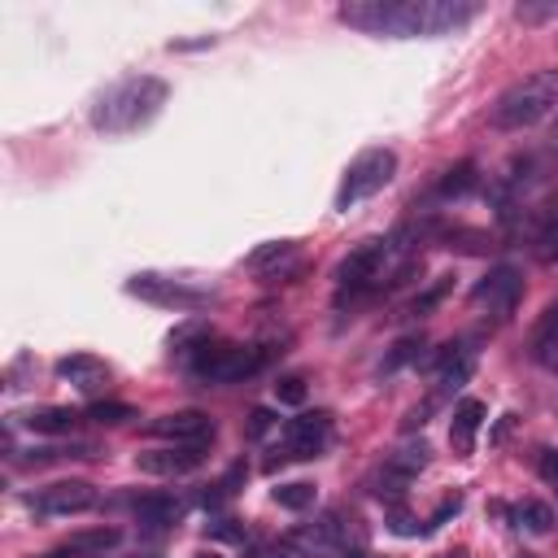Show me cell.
<instances>
[{
  "instance_id": "obj_32",
  "label": "cell",
  "mask_w": 558,
  "mask_h": 558,
  "mask_svg": "<svg viewBox=\"0 0 558 558\" xmlns=\"http://www.w3.org/2000/svg\"><path fill=\"white\" fill-rule=\"evenodd\" d=\"M192 558H222V554H218V549H196Z\"/></svg>"
},
{
  "instance_id": "obj_16",
  "label": "cell",
  "mask_w": 558,
  "mask_h": 558,
  "mask_svg": "<svg viewBox=\"0 0 558 558\" xmlns=\"http://www.w3.org/2000/svg\"><path fill=\"white\" fill-rule=\"evenodd\" d=\"M78 418H83V414L65 410V405H44V410H31V414L22 418V427L35 432V436H65V432L78 427Z\"/></svg>"
},
{
  "instance_id": "obj_25",
  "label": "cell",
  "mask_w": 558,
  "mask_h": 558,
  "mask_svg": "<svg viewBox=\"0 0 558 558\" xmlns=\"http://www.w3.org/2000/svg\"><path fill=\"white\" fill-rule=\"evenodd\" d=\"M475 187V166L471 161H462V166H453V170H445V179H440V196H462V192H471Z\"/></svg>"
},
{
  "instance_id": "obj_9",
  "label": "cell",
  "mask_w": 558,
  "mask_h": 558,
  "mask_svg": "<svg viewBox=\"0 0 558 558\" xmlns=\"http://www.w3.org/2000/svg\"><path fill=\"white\" fill-rule=\"evenodd\" d=\"M126 292L148 301V305H170V310H201V305H209L205 288L183 283V279H166V275H135L126 283Z\"/></svg>"
},
{
  "instance_id": "obj_30",
  "label": "cell",
  "mask_w": 558,
  "mask_h": 558,
  "mask_svg": "<svg viewBox=\"0 0 558 558\" xmlns=\"http://www.w3.org/2000/svg\"><path fill=\"white\" fill-rule=\"evenodd\" d=\"M270 427H275V414H270V410H266V405H257V410H253V414H248V436H253V440H257V436H266V432H270Z\"/></svg>"
},
{
  "instance_id": "obj_31",
  "label": "cell",
  "mask_w": 558,
  "mask_h": 558,
  "mask_svg": "<svg viewBox=\"0 0 558 558\" xmlns=\"http://www.w3.org/2000/svg\"><path fill=\"white\" fill-rule=\"evenodd\" d=\"M209 532L214 536H227V541H244V527H235V519H214Z\"/></svg>"
},
{
  "instance_id": "obj_22",
  "label": "cell",
  "mask_w": 558,
  "mask_h": 558,
  "mask_svg": "<svg viewBox=\"0 0 558 558\" xmlns=\"http://www.w3.org/2000/svg\"><path fill=\"white\" fill-rule=\"evenodd\" d=\"M536 257L541 262H558V205H549V214L536 227Z\"/></svg>"
},
{
  "instance_id": "obj_20",
  "label": "cell",
  "mask_w": 558,
  "mask_h": 558,
  "mask_svg": "<svg viewBox=\"0 0 558 558\" xmlns=\"http://www.w3.org/2000/svg\"><path fill=\"white\" fill-rule=\"evenodd\" d=\"M554 349H558V305H549L541 314V323L532 327V353L536 357H549Z\"/></svg>"
},
{
  "instance_id": "obj_18",
  "label": "cell",
  "mask_w": 558,
  "mask_h": 558,
  "mask_svg": "<svg viewBox=\"0 0 558 558\" xmlns=\"http://www.w3.org/2000/svg\"><path fill=\"white\" fill-rule=\"evenodd\" d=\"M510 519H514V527H523V532H532V536L554 532V510H549L545 501H536V497H523V501L510 510Z\"/></svg>"
},
{
  "instance_id": "obj_19",
  "label": "cell",
  "mask_w": 558,
  "mask_h": 558,
  "mask_svg": "<svg viewBox=\"0 0 558 558\" xmlns=\"http://www.w3.org/2000/svg\"><path fill=\"white\" fill-rule=\"evenodd\" d=\"M288 257H292V240H266L262 248H253V253L244 257V266L257 270V275H270V266L288 262Z\"/></svg>"
},
{
  "instance_id": "obj_13",
  "label": "cell",
  "mask_w": 558,
  "mask_h": 558,
  "mask_svg": "<svg viewBox=\"0 0 558 558\" xmlns=\"http://www.w3.org/2000/svg\"><path fill=\"white\" fill-rule=\"evenodd\" d=\"M57 375L70 384V388H78V392H100L105 384H109V362L105 357H96V353H70V357H61L57 362Z\"/></svg>"
},
{
  "instance_id": "obj_15",
  "label": "cell",
  "mask_w": 558,
  "mask_h": 558,
  "mask_svg": "<svg viewBox=\"0 0 558 558\" xmlns=\"http://www.w3.org/2000/svg\"><path fill=\"white\" fill-rule=\"evenodd\" d=\"M179 514H183V501L166 497V493H148V497L135 501V519H140L144 532H166V527L179 523Z\"/></svg>"
},
{
  "instance_id": "obj_11",
  "label": "cell",
  "mask_w": 558,
  "mask_h": 558,
  "mask_svg": "<svg viewBox=\"0 0 558 558\" xmlns=\"http://www.w3.org/2000/svg\"><path fill=\"white\" fill-rule=\"evenodd\" d=\"M148 432L170 440V445H209L214 440V418L205 410H170V414L153 418Z\"/></svg>"
},
{
  "instance_id": "obj_34",
  "label": "cell",
  "mask_w": 558,
  "mask_h": 558,
  "mask_svg": "<svg viewBox=\"0 0 558 558\" xmlns=\"http://www.w3.org/2000/svg\"><path fill=\"white\" fill-rule=\"evenodd\" d=\"M44 558H61V554H44Z\"/></svg>"
},
{
  "instance_id": "obj_29",
  "label": "cell",
  "mask_w": 558,
  "mask_h": 558,
  "mask_svg": "<svg viewBox=\"0 0 558 558\" xmlns=\"http://www.w3.org/2000/svg\"><path fill=\"white\" fill-rule=\"evenodd\" d=\"M536 466H541V480L558 493V449H541V462Z\"/></svg>"
},
{
  "instance_id": "obj_7",
  "label": "cell",
  "mask_w": 558,
  "mask_h": 558,
  "mask_svg": "<svg viewBox=\"0 0 558 558\" xmlns=\"http://www.w3.org/2000/svg\"><path fill=\"white\" fill-rule=\"evenodd\" d=\"M331 440V414L327 410H314V414H296L283 423V440H279V458H270L266 466L275 471L279 462H305V458H318Z\"/></svg>"
},
{
  "instance_id": "obj_24",
  "label": "cell",
  "mask_w": 558,
  "mask_h": 558,
  "mask_svg": "<svg viewBox=\"0 0 558 558\" xmlns=\"http://www.w3.org/2000/svg\"><path fill=\"white\" fill-rule=\"evenodd\" d=\"M427 453H432V449H427L423 440H418V445H401V449L388 458V466H392V471H401V475H414V471H423V466H427Z\"/></svg>"
},
{
  "instance_id": "obj_6",
  "label": "cell",
  "mask_w": 558,
  "mask_h": 558,
  "mask_svg": "<svg viewBox=\"0 0 558 558\" xmlns=\"http://www.w3.org/2000/svg\"><path fill=\"white\" fill-rule=\"evenodd\" d=\"M384 257H388V240H362L349 257H340V266H336V301H353V296L371 292L379 283Z\"/></svg>"
},
{
  "instance_id": "obj_10",
  "label": "cell",
  "mask_w": 558,
  "mask_h": 558,
  "mask_svg": "<svg viewBox=\"0 0 558 558\" xmlns=\"http://www.w3.org/2000/svg\"><path fill=\"white\" fill-rule=\"evenodd\" d=\"M519 296H523V279H519L514 266H493L475 283V292H471V301L475 305H488V314H497V318H510L514 305H519Z\"/></svg>"
},
{
  "instance_id": "obj_17",
  "label": "cell",
  "mask_w": 558,
  "mask_h": 558,
  "mask_svg": "<svg viewBox=\"0 0 558 558\" xmlns=\"http://www.w3.org/2000/svg\"><path fill=\"white\" fill-rule=\"evenodd\" d=\"M122 541V532L118 527H83V532H74L70 541H65V549L61 554H87V558H105L113 545Z\"/></svg>"
},
{
  "instance_id": "obj_12",
  "label": "cell",
  "mask_w": 558,
  "mask_h": 558,
  "mask_svg": "<svg viewBox=\"0 0 558 558\" xmlns=\"http://www.w3.org/2000/svg\"><path fill=\"white\" fill-rule=\"evenodd\" d=\"M205 445H166V449H144L135 453V466L144 475H187L205 462Z\"/></svg>"
},
{
  "instance_id": "obj_26",
  "label": "cell",
  "mask_w": 558,
  "mask_h": 558,
  "mask_svg": "<svg viewBox=\"0 0 558 558\" xmlns=\"http://www.w3.org/2000/svg\"><path fill=\"white\" fill-rule=\"evenodd\" d=\"M418 349H423V340H418V336H405V340H397V344H392V353L379 362V371H384V375H392V371L410 366V362L418 357Z\"/></svg>"
},
{
  "instance_id": "obj_28",
  "label": "cell",
  "mask_w": 558,
  "mask_h": 558,
  "mask_svg": "<svg viewBox=\"0 0 558 558\" xmlns=\"http://www.w3.org/2000/svg\"><path fill=\"white\" fill-rule=\"evenodd\" d=\"M275 397H279L283 405H301V401H305V379H301V375H283V379L275 384Z\"/></svg>"
},
{
  "instance_id": "obj_4",
  "label": "cell",
  "mask_w": 558,
  "mask_h": 558,
  "mask_svg": "<svg viewBox=\"0 0 558 558\" xmlns=\"http://www.w3.org/2000/svg\"><path fill=\"white\" fill-rule=\"evenodd\" d=\"M262 366V349L253 344H227V340H205L192 353V375L201 384H240Z\"/></svg>"
},
{
  "instance_id": "obj_3",
  "label": "cell",
  "mask_w": 558,
  "mask_h": 558,
  "mask_svg": "<svg viewBox=\"0 0 558 558\" xmlns=\"http://www.w3.org/2000/svg\"><path fill=\"white\" fill-rule=\"evenodd\" d=\"M554 109H558V70H532L497 96L488 118L497 131H523V126H536L541 118H549Z\"/></svg>"
},
{
  "instance_id": "obj_5",
  "label": "cell",
  "mask_w": 558,
  "mask_h": 558,
  "mask_svg": "<svg viewBox=\"0 0 558 558\" xmlns=\"http://www.w3.org/2000/svg\"><path fill=\"white\" fill-rule=\"evenodd\" d=\"M392 174H397V153H392V148H362V153L349 161L344 179H340L336 209H349V205H357V201L384 192V187L392 183Z\"/></svg>"
},
{
  "instance_id": "obj_1",
  "label": "cell",
  "mask_w": 558,
  "mask_h": 558,
  "mask_svg": "<svg viewBox=\"0 0 558 558\" xmlns=\"http://www.w3.org/2000/svg\"><path fill=\"white\" fill-rule=\"evenodd\" d=\"M344 26L388 39H436L480 17L471 0H349L336 13Z\"/></svg>"
},
{
  "instance_id": "obj_27",
  "label": "cell",
  "mask_w": 558,
  "mask_h": 558,
  "mask_svg": "<svg viewBox=\"0 0 558 558\" xmlns=\"http://www.w3.org/2000/svg\"><path fill=\"white\" fill-rule=\"evenodd\" d=\"M87 418L113 427V423H122V418H135V410L122 405V401H92V405H87Z\"/></svg>"
},
{
  "instance_id": "obj_33",
  "label": "cell",
  "mask_w": 558,
  "mask_h": 558,
  "mask_svg": "<svg viewBox=\"0 0 558 558\" xmlns=\"http://www.w3.org/2000/svg\"><path fill=\"white\" fill-rule=\"evenodd\" d=\"M519 558H536V554H519Z\"/></svg>"
},
{
  "instance_id": "obj_21",
  "label": "cell",
  "mask_w": 558,
  "mask_h": 558,
  "mask_svg": "<svg viewBox=\"0 0 558 558\" xmlns=\"http://www.w3.org/2000/svg\"><path fill=\"white\" fill-rule=\"evenodd\" d=\"M270 497H275V506H283V510H310V506H314V484L288 480V484H279Z\"/></svg>"
},
{
  "instance_id": "obj_2",
  "label": "cell",
  "mask_w": 558,
  "mask_h": 558,
  "mask_svg": "<svg viewBox=\"0 0 558 558\" xmlns=\"http://www.w3.org/2000/svg\"><path fill=\"white\" fill-rule=\"evenodd\" d=\"M166 96H170V87L157 74H126V78H118L113 87L100 92V100L92 105V126L105 131V135L144 131L161 113Z\"/></svg>"
},
{
  "instance_id": "obj_23",
  "label": "cell",
  "mask_w": 558,
  "mask_h": 558,
  "mask_svg": "<svg viewBox=\"0 0 558 558\" xmlns=\"http://www.w3.org/2000/svg\"><path fill=\"white\" fill-rule=\"evenodd\" d=\"M449 288H453V275H440V279H432L414 301H410V314H432L445 296H449Z\"/></svg>"
},
{
  "instance_id": "obj_14",
  "label": "cell",
  "mask_w": 558,
  "mask_h": 558,
  "mask_svg": "<svg viewBox=\"0 0 558 558\" xmlns=\"http://www.w3.org/2000/svg\"><path fill=\"white\" fill-rule=\"evenodd\" d=\"M480 423H484V401L466 397V401L453 405V418H449V445H453L458 458H466V453L475 449V432H480Z\"/></svg>"
},
{
  "instance_id": "obj_8",
  "label": "cell",
  "mask_w": 558,
  "mask_h": 558,
  "mask_svg": "<svg viewBox=\"0 0 558 558\" xmlns=\"http://www.w3.org/2000/svg\"><path fill=\"white\" fill-rule=\"evenodd\" d=\"M96 501H100L96 484H87V480H57V484L35 488L26 506H31V514H39V519H70V514L92 510Z\"/></svg>"
}]
</instances>
